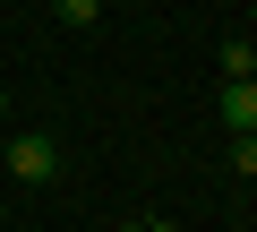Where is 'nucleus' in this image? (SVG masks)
Listing matches in <instances>:
<instances>
[{
	"mask_svg": "<svg viewBox=\"0 0 257 232\" xmlns=\"http://www.w3.org/2000/svg\"><path fill=\"white\" fill-rule=\"evenodd\" d=\"M257 69V43H223V78H248Z\"/></svg>",
	"mask_w": 257,
	"mask_h": 232,
	"instance_id": "obj_4",
	"label": "nucleus"
},
{
	"mask_svg": "<svg viewBox=\"0 0 257 232\" xmlns=\"http://www.w3.org/2000/svg\"><path fill=\"white\" fill-rule=\"evenodd\" d=\"M248 78H257V69H248Z\"/></svg>",
	"mask_w": 257,
	"mask_h": 232,
	"instance_id": "obj_7",
	"label": "nucleus"
},
{
	"mask_svg": "<svg viewBox=\"0 0 257 232\" xmlns=\"http://www.w3.org/2000/svg\"><path fill=\"white\" fill-rule=\"evenodd\" d=\"M0 164H9V181H26V189H43V181L60 172V138H43V129H18L9 146H0Z\"/></svg>",
	"mask_w": 257,
	"mask_h": 232,
	"instance_id": "obj_1",
	"label": "nucleus"
},
{
	"mask_svg": "<svg viewBox=\"0 0 257 232\" xmlns=\"http://www.w3.org/2000/svg\"><path fill=\"white\" fill-rule=\"evenodd\" d=\"M0 129H9V95H0Z\"/></svg>",
	"mask_w": 257,
	"mask_h": 232,
	"instance_id": "obj_6",
	"label": "nucleus"
},
{
	"mask_svg": "<svg viewBox=\"0 0 257 232\" xmlns=\"http://www.w3.org/2000/svg\"><path fill=\"white\" fill-rule=\"evenodd\" d=\"M231 164H240V172L257 181V138H231Z\"/></svg>",
	"mask_w": 257,
	"mask_h": 232,
	"instance_id": "obj_5",
	"label": "nucleus"
},
{
	"mask_svg": "<svg viewBox=\"0 0 257 232\" xmlns=\"http://www.w3.org/2000/svg\"><path fill=\"white\" fill-rule=\"evenodd\" d=\"M52 9H60V26H94V18H103V0H52Z\"/></svg>",
	"mask_w": 257,
	"mask_h": 232,
	"instance_id": "obj_3",
	"label": "nucleus"
},
{
	"mask_svg": "<svg viewBox=\"0 0 257 232\" xmlns=\"http://www.w3.org/2000/svg\"><path fill=\"white\" fill-rule=\"evenodd\" d=\"M223 129L257 138V78H223Z\"/></svg>",
	"mask_w": 257,
	"mask_h": 232,
	"instance_id": "obj_2",
	"label": "nucleus"
}]
</instances>
